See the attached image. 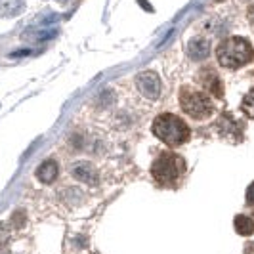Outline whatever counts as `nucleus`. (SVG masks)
<instances>
[{
    "instance_id": "obj_1",
    "label": "nucleus",
    "mask_w": 254,
    "mask_h": 254,
    "mask_svg": "<svg viewBox=\"0 0 254 254\" xmlns=\"http://www.w3.org/2000/svg\"><path fill=\"white\" fill-rule=\"evenodd\" d=\"M216 60L220 67L235 71V69H241L253 62L254 48L249 38L228 37L216 46Z\"/></svg>"
},
{
    "instance_id": "obj_2",
    "label": "nucleus",
    "mask_w": 254,
    "mask_h": 254,
    "mask_svg": "<svg viewBox=\"0 0 254 254\" xmlns=\"http://www.w3.org/2000/svg\"><path fill=\"white\" fill-rule=\"evenodd\" d=\"M178 102L182 111L197 123H203L206 119H210L216 111L212 96L206 94L204 90L197 88V86H191V84H184L180 88Z\"/></svg>"
},
{
    "instance_id": "obj_3",
    "label": "nucleus",
    "mask_w": 254,
    "mask_h": 254,
    "mask_svg": "<svg viewBox=\"0 0 254 254\" xmlns=\"http://www.w3.org/2000/svg\"><path fill=\"white\" fill-rule=\"evenodd\" d=\"M153 134L168 147H178L188 143L191 138V130L188 123L174 113H161L155 117L151 125Z\"/></svg>"
},
{
    "instance_id": "obj_4",
    "label": "nucleus",
    "mask_w": 254,
    "mask_h": 254,
    "mask_svg": "<svg viewBox=\"0 0 254 254\" xmlns=\"http://www.w3.org/2000/svg\"><path fill=\"white\" fill-rule=\"evenodd\" d=\"M186 172V161L178 153H161L151 165V176L161 186H174Z\"/></svg>"
},
{
    "instance_id": "obj_5",
    "label": "nucleus",
    "mask_w": 254,
    "mask_h": 254,
    "mask_svg": "<svg viewBox=\"0 0 254 254\" xmlns=\"http://www.w3.org/2000/svg\"><path fill=\"white\" fill-rule=\"evenodd\" d=\"M134 88L140 94V98H143L145 102H157L161 98L163 92V82L161 76L155 71H141L134 76Z\"/></svg>"
},
{
    "instance_id": "obj_6",
    "label": "nucleus",
    "mask_w": 254,
    "mask_h": 254,
    "mask_svg": "<svg viewBox=\"0 0 254 254\" xmlns=\"http://www.w3.org/2000/svg\"><path fill=\"white\" fill-rule=\"evenodd\" d=\"M69 172L76 180H80V182H84L88 186H96L100 182L96 166L92 165V163H88V161H76V163H73V165L69 166Z\"/></svg>"
},
{
    "instance_id": "obj_7",
    "label": "nucleus",
    "mask_w": 254,
    "mask_h": 254,
    "mask_svg": "<svg viewBox=\"0 0 254 254\" xmlns=\"http://www.w3.org/2000/svg\"><path fill=\"white\" fill-rule=\"evenodd\" d=\"M199 80H201V84L204 86V92H206V94H210V96H214V98H222V96H224L222 80H220V76H218L214 71L204 69L203 73H201V76H199Z\"/></svg>"
},
{
    "instance_id": "obj_8",
    "label": "nucleus",
    "mask_w": 254,
    "mask_h": 254,
    "mask_svg": "<svg viewBox=\"0 0 254 254\" xmlns=\"http://www.w3.org/2000/svg\"><path fill=\"white\" fill-rule=\"evenodd\" d=\"M58 174H60V166H58L56 161H52V159L44 161V163L37 168V178H38V182H42V184H52L54 180L58 178Z\"/></svg>"
},
{
    "instance_id": "obj_9",
    "label": "nucleus",
    "mask_w": 254,
    "mask_h": 254,
    "mask_svg": "<svg viewBox=\"0 0 254 254\" xmlns=\"http://www.w3.org/2000/svg\"><path fill=\"white\" fill-rule=\"evenodd\" d=\"M235 231L239 233V235H245V237H249V235H253L254 233V220L249 216H237L235 218Z\"/></svg>"
},
{
    "instance_id": "obj_10",
    "label": "nucleus",
    "mask_w": 254,
    "mask_h": 254,
    "mask_svg": "<svg viewBox=\"0 0 254 254\" xmlns=\"http://www.w3.org/2000/svg\"><path fill=\"white\" fill-rule=\"evenodd\" d=\"M208 42L204 40H195L190 44V54L193 56V60H204L208 56Z\"/></svg>"
},
{
    "instance_id": "obj_11",
    "label": "nucleus",
    "mask_w": 254,
    "mask_h": 254,
    "mask_svg": "<svg viewBox=\"0 0 254 254\" xmlns=\"http://www.w3.org/2000/svg\"><path fill=\"white\" fill-rule=\"evenodd\" d=\"M241 111L249 119H254V88L249 90V94L243 98V102H241Z\"/></svg>"
},
{
    "instance_id": "obj_12",
    "label": "nucleus",
    "mask_w": 254,
    "mask_h": 254,
    "mask_svg": "<svg viewBox=\"0 0 254 254\" xmlns=\"http://www.w3.org/2000/svg\"><path fill=\"white\" fill-rule=\"evenodd\" d=\"M10 239V228L6 224H0V247H4Z\"/></svg>"
},
{
    "instance_id": "obj_13",
    "label": "nucleus",
    "mask_w": 254,
    "mask_h": 254,
    "mask_svg": "<svg viewBox=\"0 0 254 254\" xmlns=\"http://www.w3.org/2000/svg\"><path fill=\"white\" fill-rule=\"evenodd\" d=\"M247 203L254 204V184H251L249 190H247Z\"/></svg>"
},
{
    "instance_id": "obj_14",
    "label": "nucleus",
    "mask_w": 254,
    "mask_h": 254,
    "mask_svg": "<svg viewBox=\"0 0 254 254\" xmlns=\"http://www.w3.org/2000/svg\"><path fill=\"white\" fill-rule=\"evenodd\" d=\"M247 19H249V23L254 27V4H251L249 10H247Z\"/></svg>"
}]
</instances>
